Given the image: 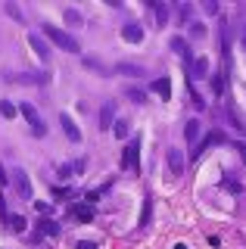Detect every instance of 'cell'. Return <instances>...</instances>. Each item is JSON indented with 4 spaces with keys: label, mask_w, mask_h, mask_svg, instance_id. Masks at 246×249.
<instances>
[{
    "label": "cell",
    "mask_w": 246,
    "mask_h": 249,
    "mask_svg": "<svg viewBox=\"0 0 246 249\" xmlns=\"http://www.w3.org/2000/svg\"><path fill=\"white\" fill-rule=\"evenodd\" d=\"M44 35L50 37L53 44L59 47V50H66V53H81V47H78V41H75L69 31H63V28H53V25H44Z\"/></svg>",
    "instance_id": "cell-1"
},
{
    "label": "cell",
    "mask_w": 246,
    "mask_h": 249,
    "mask_svg": "<svg viewBox=\"0 0 246 249\" xmlns=\"http://www.w3.org/2000/svg\"><path fill=\"white\" fill-rule=\"evenodd\" d=\"M122 168H125L128 175H137V171H141V137H134L131 143L125 146V153H122Z\"/></svg>",
    "instance_id": "cell-2"
},
{
    "label": "cell",
    "mask_w": 246,
    "mask_h": 249,
    "mask_svg": "<svg viewBox=\"0 0 246 249\" xmlns=\"http://www.w3.org/2000/svg\"><path fill=\"white\" fill-rule=\"evenodd\" d=\"M19 112L25 115V122H28V128H32V134H35V137H44V134H47V124H44V119L37 115V109H35L32 103H22V106H19Z\"/></svg>",
    "instance_id": "cell-3"
},
{
    "label": "cell",
    "mask_w": 246,
    "mask_h": 249,
    "mask_svg": "<svg viewBox=\"0 0 246 249\" xmlns=\"http://www.w3.org/2000/svg\"><path fill=\"white\" fill-rule=\"evenodd\" d=\"M165 159H168V168H172V175H175V178H181V175H184V168H187V159H184V153L178 150V146H172Z\"/></svg>",
    "instance_id": "cell-4"
},
{
    "label": "cell",
    "mask_w": 246,
    "mask_h": 249,
    "mask_svg": "<svg viewBox=\"0 0 246 249\" xmlns=\"http://www.w3.org/2000/svg\"><path fill=\"white\" fill-rule=\"evenodd\" d=\"M218 143H225V134H221V131H209V134H206V140H203V143H199L190 156H193V159H199L206 150H212V146H218Z\"/></svg>",
    "instance_id": "cell-5"
},
{
    "label": "cell",
    "mask_w": 246,
    "mask_h": 249,
    "mask_svg": "<svg viewBox=\"0 0 246 249\" xmlns=\"http://www.w3.org/2000/svg\"><path fill=\"white\" fill-rule=\"evenodd\" d=\"M28 44H32V50L37 53V59H41V62H50V47H47V41H44L41 35H35V31H32V35H28Z\"/></svg>",
    "instance_id": "cell-6"
},
{
    "label": "cell",
    "mask_w": 246,
    "mask_h": 249,
    "mask_svg": "<svg viewBox=\"0 0 246 249\" xmlns=\"http://www.w3.org/2000/svg\"><path fill=\"white\" fill-rule=\"evenodd\" d=\"M13 181H16V190H19V196L22 199H32V181H28V175L22 168L13 171Z\"/></svg>",
    "instance_id": "cell-7"
},
{
    "label": "cell",
    "mask_w": 246,
    "mask_h": 249,
    "mask_svg": "<svg viewBox=\"0 0 246 249\" xmlns=\"http://www.w3.org/2000/svg\"><path fill=\"white\" fill-rule=\"evenodd\" d=\"M122 41H128V44H141V41H143V28L137 25V22H128V25H122Z\"/></svg>",
    "instance_id": "cell-8"
},
{
    "label": "cell",
    "mask_w": 246,
    "mask_h": 249,
    "mask_svg": "<svg viewBox=\"0 0 246 249\" xmlns=\"http://www.w3.org/2000/svg\"><path fill=\"white\" fill-rule=\"evenodd\" d=\"M150 6H153V13H156V25L165 28V25H168V16H172V6H168L165 0H153Z\"/></svg>",
    "instance_id": "cell-9"
},
{
    "label": "cell",
    "mask_w": 246,
    "mask_h": 249,
    "mask_svg": "<svg viewBox=\"0 0 246 249\" xmlns=\"http://www.w3.org/2000/svg\"><path fill=\"white\" fill-rule=\"evenodd\" d=\"M59 124H63V131H66V137H69V140L81 143V131H78V124L72 122V115H69V112H63V115H59Z\"/></svg>",
    "instance_id": "cell-10"
},
{
    "label": "cell",
    "mask_w": 246,
    "mask_h": 249,
    "mask_svg": "<svg viewBox=\"0 0 246 249\" xmlns=\"http://www.w3.org/2000/svg\"><path fill=\"white\" fill-rule=\"evenodd\" d=\"M172 50L178 53V56L187 62L190 69H193V53H190V47H187V41H184V37H172Z\"/></svg>",
    "instance_id": "cell-11"
},
{
    "label": "cell",
    "mask_w": 246,
    "mask_h": 249,
    "mask_svg": "<svg viewBox=\"0 0 246 249\" xmlns=\"http://www.w3.org/2000/svg\"><path fill=\"white\" fill-rule=\"evenodd\" d=\"M184 137H187V143L196 150L199 146V119H190L187 124H184Z\"/></svg>",
    "instance_id": "cell-12"
},
{
    "label": "cell",
    "mask_w": 246,
    "mask_h": 249,
    "mask_svg": "<svg viewBox=\"0 0 246 249\" xmlns=\"http://www.w3.org/2000/svg\"><path fill=\"white\" fill-rule=\"evenodd\" d=\"M115 124V103L109 100V103L103 106V112H100V131H106V128H112Z\"/></svg>",
    "instance_id": "cell-13"
},
{
    "label": "cell",
    "mask_w": 246,
    "mask_h": 249,
    "mask_svg": "<svg viewBox=\"0 0 246 249\" xmlns=\"http://www.w3.org/2000/svg\"><path fill=\"white\" fill-rule=\"evenodd\" d=\"M56 233H59V224H56V221H47V218H44V221L37 224L35 240H41V237H56Z\"/></svg>",
    "instance_id": "cell-14"
},
{
    "label": "cell",
    "mask_w": 246,
    "mask_h": 249,
    "mask_svg": "<svg viewBox=\"0 0 246 249\" xmlns=\"http://www.w3.org/2000/svg\"><path fill=\"white\" fill-rule=\"evenodd\" d=\"M115 72H119V75H131V78H147V72H143L141 66H134V62H119Z\"/></svg>",
    "instance_id": "cell-15"
},
{
    "label": "cell",
    "mask_w": 246,
    "mask_h": 249,
    "mask_svg": "<svg viewBox=\"0 0 246 249\" xmlns=\"http://www.w3.org/2000/svg\"><path fill=\"white\" fill-rule=\"evenodd\" d=\"M72 218H78V221H94V209L88 206V202H78V206H72Z\"/></svg>",
    "instance_id": "cell-16"
},
{
    "label": "cell",
    "mask_w": 246,
    "mask_h": 249,
    "mask_svg": "<svg viewBox=\"0 0 246 249\" xmlns=\"http://www.w3.org/2000/svg\"><path fill=\"white\" fill-rule=\"evenodd\" d=\"M6 81H28V84H44V81H47V75H44V72H25V75H10Z\"/></svg>",
    "instance_id": "cell-17"
},
{
    "label": "cell",
    "mask_w": 246,
    "mask_h": 249,
    "mask_svg": "<svg viewBox=\"0 0 246 249\" xmlns=\"http://www.w3.org/2000/svg\"><path fill=\"white\" fill-rule=\"evenodd\" d=\"M153 90H156L162 100H172V81H168V78H159V81L153 84Z\"/></svg>",
    "instance_id": "cell-18"
},
{
    "label": "cell",
    "mask_w": 246,
    "mask_h": 249,
    "mask_svg": "<svg viewBox=\"0 0 246 249\" xmlns=\"http://www.w3.org/2000/svg\"><path fill=\"white\" fill-rule=\"evenodd\" d=\"M190 72H193L196 78H206V75H209V59H206V56L193 59V69H190Z\"/></svg>",
    "instance_id": "cell-19"
},
{
    "label": "cell",
    "mask_w": 246,
    "mask_h": 249,
    "mask_svg": "<svg viewBox=\"0 0 246 249\" xmlns=\"http://www.w3.org/2000/svg\"><path fill=\"white\" fill-rule=\"evenodd\" d=\"M125 97L131 100V103H137V106H143V103H147V93H143V90H137V88H125Z\"/></svg>",
    "instance_id": "cell-20"
},
{
    "label": "cell",
    "mask_w": 246,
    "mask_h": 249,
    "mask_svg": "<svg viewBox=\"0 0 246 249\" xmlns=\"http://www.w3.org/2000/svg\"><path fill=\"white\" fill-rule=\"evenodd\" d=\"M112 134L119 137V140H125V134H128V119H115V124H112Z\"/></svg>",
    "instance_id": "cell-21"
},
{
    "label": "cell",
    "mask_w": 246,
    "mask_h": 249,
    "mask_svg": "<svg viewBox=\"0 0 246 249\" xmlns=\"http://www.w3.org/2000/svg\"><path fill=\"white\" fill-rule=\"evenodd\" d=\"M150 215H153V199L147 196V199H143V209H141V228H147Z\"/></svg>",
    "instance_id": "cell-22"
},
{
    "label": "cell",
    "mask_w": 246,
    "mask_h": 249,
    "mask_svg": "<svg viewBox=\"0 0 246 249\" xmlns=\"http://www.w3.org/2000/svg\"><path fill=\"white\" fill-rule=\"evenodd\" d=\"M221 187H228V190H230V193H243V184H240V181H237V178H234V175H228V178H225V181H221Z\"/></svg>",
    "instance_id": "cell-23"
},
{
    "label": "cell",
    "mask_w": 246,
    "mask_h": 249,
    "mask_svg": "<svg viewBox=\"0 0 246 249\" xmlns=\"http://www.w3.org/2000/svg\"><path fill=\"white\" fill-rule=\"evenodd\" d=\"M10 224H13V231H16V233H25V228H28V221L22 215H10Z\"/></svg>",
    "instance_id": "cell-24"
},
{
    "label": "cell",
    "mask_w": 246,
    "mask_h": 249,
    "mask_svg": "<svg viewBox=\"0 0 246 249\" xmlns=\"http://www.w3.org/2000/svg\"><path fill=\"white\" fill-rule=\"evenodd\" d=\"M0 115H3V119H13V115H16V106H13L10 100H3V103H0Z\"/></svg>",
    "instance_id": "cell-25"
},
{
    "label": "cell",
    "mask_w": 246,
    "mask_h": 249,
    "mask_svg": "<svg viewBox=\"0 0 246 249\" xmlns=\"http://www.w3.org/2000/svg\"><path fill=\"white\" fill-rule=\"evenodd\" d=\"M63 16H66V22H69V25H81V13H75V10H66Z\"/></svg>",
    "instance_id": "cell-26"
},
{
    "label": "cell",
    "mask_w": 246,
    "mask_h": 249,
    "mask_svg": "<svg viewBox=\"0 0 246 249\" xmlns=\"http://www.w3.org/2000/svg\"><path fill=\"white\" fill-rule=\"evenodd\" d=\"M190 35H193V37H206V25H203V22H193V25H190Z\"/></svg>",
    "instance_id": "cell-27"
},
{
    "label": "cell",
    "mask_w": 246,
    "mask_h": 249,
    "mask_svg": "<svg viewBox=\"0 0 246 249\" xmlns=\"http://www.w3.org/2000/svg\"><path fill=\"white\" fill-rule=\"evenodd\" d=\"M190 97H193V106H196V109H206V103H203V97H199V93L193 90V84H190Z\"/></svg>",
    "instance_id": "cell-28"
},
{
    "label": "cell",
    "mask_w": 246,
    "mask_h": 249,
    "mask_svg": "<svg viewBox=\"0 0 246 249\" xmlns=\"http://www.w3.org/2000/svg\"><path fill=\"white\" fill-rule=\"evenodd\" d=\"M221 78H225V75H215V78H212V88H215V93H221V90H225V84H221Z\"/></svg>",
    "instance_id": "cell-29"
},
{
    "label": "cell",
    "mask_w": 246,
    "mask_h": 249,
    "mask_svg": "<svg viewBox=\"0 0 246 249\" xmlns=\"http://www.w3.org/2000/svg\"><path fill=\"white\" fill-rule=\"evenodd\" d=\"M206 13L215 16V13H218V3H215V0H206Z\"/></svg>",
    "instance_id": "cell-30"
},
{
    "label": "cell",
    "mask_w": 246,
    "mask_h": 249,
    "mask_svg": "<svg viewBox=\"0 0 246 249\" xmlns=\"http://www.w3.org/2000/svg\"><path fill=\"white\" fill-rule=\"evenodd\" d=\"M6 13L13 16V19H22V13H19V6H13V3H6Z\"/></svg>",
    "instance_id": "cell-31"
},
{
    "label": "cell",
    "mask_w": 246,
    "mask_h": 249,
    "mask_svg": "<svg viewBox=\"0 0 246 249\" xmlns=\"http://www.w3.org/2000/svg\"><path fill=\"white\" fill-rule=\"evenodd\" d=\"M78 249H100V246H97V243H90V240H81Z\"/></svg>",
    "instance_id": "cell-32"
},
{
    "label": "cell",
    "mask_w": 246,
    "mask_h": 249,
    "mask_svg": "<svg viewBox=\"0 0 246 249\" xmlns=\"http://www.w3.org/2000/svg\"><path fill=\"white\" fill-rule=\"evenodd\" d=\"M72 171H75V165H63V168H59V175H63V178H69Z\"/></svg>",
    "instance_id": "cell-33"
},
{
    "label": "cell",
    "mask_w": 246,
    "mask_h": 249,
    "mask_svg": "<svg viewBox=\"0 0 246 249\" xmlns=\"http://www.w3.org/2000/svg\"><path fill=\"white\" fill-rule=\"evenodd\" d=\"M6 181H10V178H6V175H3V171H0V187H3Z\"/></svg>",
    "instance_id": "cell-34"
},
{
    "label": "cell",
    "mask_w": 246,
    "mask_h": 249,
    "mask_svg": "<svg viewBox=\"0 0 246 249\" xmlns=\"http://www.w3.org/2000/svg\"><path fill=\"white\" fill-rule=\"evenodd\" d=\"M0 215H6V209H3V196H0Z\"/></svg>",
    "instance_id": "cell-35"
},
{
    "label": "cell",
    "mask_w": 246,
    "mask_h": 249,
    "mask_svg": "<svg viewBox=\"0 0 246 249\" xmlns=\"http://www.w3.org/2000/svg\"><path fill=\"white\" fill-rule=\"evenodd\" d=\"M240 153H243V159H246V146H240Z\"/></svg>",
    "instance_id": "cell-36"
},
{
    "label": "cell",
    "mask_w": 246,
    "mask_h": 249,
    "mask_svg": "<svg viewBox=\"0 0 246 249\" xmlns=\"http://www.w3.org/2000/svg\"><path fill=\"white\" fill-rule=\"evenodd\" d=\"M175 249H187V246H184V243H178V246H175Z\"/></svg>",
    "instance_id": "cell-37"
},
{
    "label": "cell",
    "mask_w": 246,
    "mask_h": 249,
    "mask_svg": "<svg viewBox=\"0 0 246 249\" xmlns=\"http://www.w3.org/2000/svg\"><path fill=\"white\" fill-rule=\"evenodd\" d=\"M243 47H246V31H243Z\"/></svg>",
    "instance_id": "cell-38"
}]
</instances>
